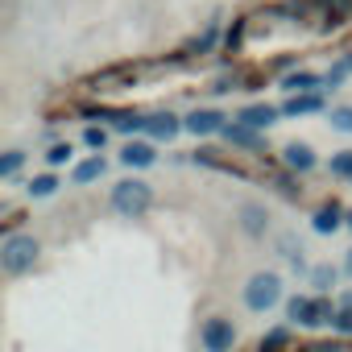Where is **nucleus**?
<instances>
[{"label": "nucleus", "instance_id": "1", "mask_svg": "<svg viewBox=\"0 0 352 352\" xmlns=\"http://www.w3.org/2000/svg\"><path fill=\"white\" fill-rule=\"evenodd\" d=\"M149 204H153V187H149V183H141V179H124V183H116V187H112V208H116L120 216H129V220L145 216V212H149Z\"/></svg>", "mask_w": 352, "mask_h": 352}, {"label": "nucleus", "instance_id": "2", "mask_svg": "<svg viewBox=\"0 0 352 352\" xmlns=\"http://www.w3.org/2000/svg\"><path fill=\"white\" fill-rule=\"evenodd\" d=\"M38 253H42V245L34 236H9L0 245V265H5V274H25V270H34Z\"/></svg>", "mask_w": 352, "mask_h": 352}, {"label": "nucleus", "instance_id": "3", "mask_svg": "<svg viewBox=\"0 0 352 352\" xmlns=\"http://www.w3.org/2000/svg\"><path fill=\"white\" fill-rule=\"evenodd\" d=\"M282 298V278L278 274H253L245 286V307L249 311H270Z\"/></svg>", "mask_w": 352, "mask_h": 352}, {"label": "nucleus", "instance_id": "4", "mask_svg": "<svg viewBox=\"0 0 352 352\" xmlns=\"http://www.w3.org/2000/svg\"><path fill=\"white\" fill-rule=\"evenodd\" d=\"M199 340H204V352H232V344H236V327H232V319L212 315V319H204Z\"/></svg>", "mask_w": 352, "mask_h": 352}, {"label": "nucleus", "instance_id": "5", "mask_svg": "<svg viewBox=\"0 0 352 352\" xmlns=\"http://www.w3.org/2000/svg\"><path fill=\"white\" fill-rule=\"evenodd\" d=\"M224 120H228V116H220L216 108H195V112H191L183 124H187L195 137H204V133H224V129H228Z\"/></svg>", "mask_w": 352, "mask_h": 352}, {"label": "nucleus", "instance_id": "6", "mask_svg": "<svg viewBox=\"0 0 352 352\" xmlns=\"http://www.w3.org/2000/svg\"><path fill=\"white\" fill-rule=\"evenodd\" d=\"M282 87H286L290 96H315L319 87H327V79H319V75H311V71H294V75L282 79Z\"/></svg>", "mask_w": 352, "mask_h": 352}, {"label": "nucleus", "instance_id": "7", "mask_svg": "<svg viewBox=\"0 0 352 352\" xmlns=\"http://www.w3.org/2000/svg\"><path fill=\"white\" fill-rule=\"evenodd\" d=\"M179 129H187L179 116H170V112H157V116H149V137H157V141H170V137H179Z\"/></svg>", "mask_w": 352, "mask_h": 352}, {"label": "nucleus", "instance_id": "8", "mask_svg": "<svg viewBox=\"0 0 352 352\" xmlns=\"http://www.w3.org/2000/svg\"><path fill=\"white\" fill-rule=\"evenodd\" d=\"M236 120L249 124V129H270V124L278 120V108H270V104H253V108H245Z\"/></svg>", "mask_w": 352, "mask_h": 352}, {"label": "nucleus", "instance_id": "9", "mask_svg": "<svg viewBox=\"0 0 352 352\" xmlns=\"http://www.w3.org/2000/svg\"><path fill=\"white\" fill-rule=\"evenodd\" d=\"M153 145H145V141H129L124 149H120V162L124 166H153Z\"/></svg>", "mask_w": 352, "mask_h": 352}, {"label": "nucleus", "instance_id": "10", "mask_svg": "<svg viewBox=\"0 0 352 352\" xmlns=\"http://www.w3.org/2000/svg\"><path fill=\"white\" fill-rule=\"evenodd\" d=\"M282 162L290 166V170H298V174H307L311 166H315V153H311V145H286V153H282Z\"/></svg>", "mask_w": 352, "mask_h": 352}, {"label": "nucleus", "instance_id": "11", "mask_svg": "<svg viewBox=\"0 0 352 352\" xmlns=\"http://www.w3.org/2000/svg\"><path fill=\"white\" fill-rule=\"evenodd\" d=\"M241 224H245V232L261 236V232H265V224H270V216H265V208H257V204H245V208H241Z\"/></svg>", "mask_w": 352, "mask_h": 352}, {"label": "nucleus", "instance_id": "12", "mask_svg": "<svg viewBox=\"0 0 352 352\" xmlns=\"http://www.w3.org/2000/svg\"><path fill=\"white\" fill-rule=\"evenodd\" d=\"M336 315H340V307H336L331 298H315V302H311V323H307V327H327V323H336Z\"/></svg>", "mask_w": 352, "mask_h": 352}, {"label": "nucleus", "instance_id": "13", "mask_svg": "<svg viewBox=\"0 0 352 352\" xmlns=\"http://www.w3.org/2000/svg\"><path fill=\"white\" fill-rule=\"evenodd\" d=\"M323 108V100L319 96H290L286 104H282V112L286 116H307V112H319Z\"/></svg>", "mask_w": 352, "mask_h": 352}, {"label": "nucleus", "instance_id": "14", "mask_svg": "<svg viewBox=\"0 0 352 352\" xmlns=\"http://www.w3.org/2000/svg\"><path fill=\"white\" fill-rule=\"evenodd\" d=\"M100 174H104V157L96 153V157H87V162H79V166H75V174H71V179L83 187V183H96Z\"/></svg>", "mask_w": 352, "mask_h": 352}, {"label": "nucleus", "instance_id": "15", "mask_svg": "<svg viewBox=\"0 0 352 352\" xmlns=\"http://www.w3.org/2000/svg\"><path fill=\"white\" fill-rule=\"evenodd\" d=\"M311 228H315V232H323V236H327V232H336V228H340V208H336V204L319 208V212H315V220H311Z\"/></svg>", "mask_w": 352, "mask_h": 352}, {"label": "nucleus", "instance_id": "16", "mask_svg": "<svg viewBox=\"0 0 352 352\" xmlns=\"http://www.w3.org/2000/svg\"><path fill=\"white\" fill-rule=\"evenodd\" d=\"M311 302H315V298H302V294H294V298L286 302V319L307 327V323H311Z\"/></svg>", "mask_w": 352, "mask_h": 352}, {"label": "nucleus", "instance_id": "17", "mask_svg": "<svg viewBox=\"0 0 352 352\" xmlns=\"http://www.w3.org/2000/svg\"><path fill=\"white\" fill-rule=\"evenodd\" d=\"M224 137H228L232 145H257V129H249V124H241V120H232V124L224 129Z\"/></svg>", "mask_w": 352, "mask_h": 352}, {"label": "nucleus", "instance_id": "18", "mask_svg": "<svg viewBox=\"0 0 352 352\" xmlns=\"http://www.w3.org/2000/svg\"><path fill=\"white\" fill-rule=\"evenodd\" d=\"M116 129H120V133H141V129H149V116H137V112H120V116H116Z\"/></svg>", "mask_w": 352, "mask_h": 352}, {"label": "nucleus", "instance_id": "19", "mask_svg": "<svg viewBox=\"0 0 352 352\" xmlns=\"http://www.w3.org/2000/svg\"><path fill=\"white\" fill-rule=\"evenodd\" d=\"M348 75H352V54H344V58H340V63H336V67H331L323 79H327V87H340Z\"/></svg>", "mask_w": 352, "mask_h": 352}, {"label": "nucleus", "instance_id": "20", "mask_svg": "<svg viewBox=\"0 0 352 352\" xmlns=\"http://www.w3.org/2000/svg\"><path fill=\"white\" fill-rule=\"evenodd\" d=\"M54 191H58V179H54V174H42V179L30 183V195H34V199H46V195H54Z\"/></svg>", "mask_w": 352, "mask_h": 352}, {"label": "nucleus", "instance_id": "21", "mask_svg": "<svg viewBox=\"0 0 352 352\" xmlns=\"http://www.w3.org/2000/svg\"><path fill=\"white\" fill-rule=\"evenodd\" d=\"M336 278H340V274H336L331 265H319V270L311 274V282H315V290H323V294H327V290L336 286Z\"/></svg>", "mask_w": 352, "mask_h": 352}, {"label": "nucleus", "instance_id": "22", "mask_svg": "<svg viewBox=\"0 0 352 352\" xmlns=\"http://www.w3.org/2000/svg\"><path fill=\"white\" fill-rule=\"evenodd\" d=\"M286 340H290V331L286 327H274L270 336H261V352H278V348H286Z\"/></svg>", "mask_w": 352, "mask_h": 352}, {"label": "nucleus", "instance_id": "23", "mask_svg": "<svg viewBox=\"0 0 352 352\" xmlns=\"http://www.w3.org/2000/svg\"><path fill=\"white\" fill-rule=\"evenodd\" d=\"M21 162H25V153H21V149L5 153V157H0V174H5V179H13V174L21 170Z\"/></svg>", "mask_w": 352, "mask_h": 352}, {"label": "nucleus", "instance_id": "24", "mask_svg": "<svg viewBox=\"0 0 352 352\" xmlns=\"http://www.w3.org/2000/svg\"><path fill=\"white\" fill-rule=\"evenodd\" d=\"M331 174H340V179H352V149H344V153L331 157Z\"/></svg>", "mask_w": 352, "mask_h": 352}, {"label": "nucleus", "instance_id": "25", "mask_svg": "<svg viewBox=\"0 0 352 352\" xmlns=\"http://www.w3.org/2000/svg\"><path fill=\"white\" fill-rule=\"evenodd\" d=\"M331 124L340 133H352V108H331Z\"/></svg>", "mask_w": 352, "mask_h": 352}, {"label": "nucleus", "instance_id": "26", "mask_svg": "<svg viewBox=\"0 0 352 352\" xmlns=\"http://www.w3.org/2000/svg\"><path fill=\"white\" fill-rule=\"evenodd\" d=\"M298 352H348L344 344H331V340H315V344H307V348H298Z\"/></svg>", "mask_w": 352, "mask_h": 352}, {"label": "nucleus", "instance_id": "27", "mask_svg": "<svg viewBox=\"0 0 352 352\" xmlns=\"http://www.w3.org/2000/svg\"><path fill=\"white\" fill-rule=\"evenodd\" d=\"M46 162H50V166H63V162H71V145H54V149L46 153Z\"/></svg>", "mask_w": 352, "mask_h": 352}, {"label": "nucleus", "instance_id": "28", "mask_svg": "<svg viewBox=\"0 0 352 352\" xmlns=\"http://www.w3.org/2000/svg\"><path fill=\"white\" fill-rule=\"evenodd\" d=\"M83 141H87L91 149H104V141H108V133H104V129H87V133H83Z\"/></svg>", "mask_w": 352, "mask_h": 352}, {"label": "nucleus", "instance_id": "29", "mask_svg": "<svg viewBox=\"0 0 352 352\" xmlns=\"http://www.w3.org/2000/svg\"><path fill=\"white\" fill-rule=\"evenodd\" d=\"M331 327H336V331H344V336H352V311H340Z\"/></svg>", "mask_w": 352, "mask_h": 352}, {"label": "nucleus", "instance_id": "30", "mask_svg": "<svg viewBox=\"0 0 352 352\" xmlns=\"http://www.w3.org/2000/svg\"><path fill=\"white\" fill-rule=\"evenodd\" d=\"M348 228H352V212H348Z\"/></svg>", "mask_w": 352, "mask_h": 352}]
</instances>
